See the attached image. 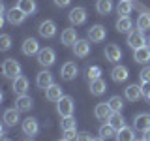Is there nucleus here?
Here are the masks:
<instances>
[{"mask_svg": "<svg viewBox=\"0 0 150 141\" xmlns=\"http://www.w3.org/2000/svg\"><path fill=\"white\" fill-rule=\"evenodd\" d=\"M36 85L41 88V90H45V88H49L51 85H53V73L43 70V72H40L36 75Z\"/></svg>", "mask_w": 150, "mask_h": 141, "instance_id": "nucleus-14", "label": "nucleus"}, {"mask_svg": "<svg viewBox=\"0 0 150 141\" xmlns=\"http://www.w3.org/2000/svg\"><path fill=\"white\" fill-rule=\"evenodd\" d=\"M133 128L141 130V132H144V130L150 128V115H148V113H139V115L135 117V119H133Z\"/></svg>", "mask_w": 150, "mask_h": 141, "instance_id": "nucleus-20", "label": "nucleus"}, {"mask_svg": "<svg viewBox=\"0 0 150 141\" xmlns=\"http://www.w3.org/2000/svg\"><path fill=\"white\" fill-rule=\"evenodd\" d=\"M60 128H62L64 132L66 130H77V120H75V117L73 115L62 117V120H60Z\"/></svg>", "mask_w": 150, "mask_h": 141, "instance_id": "nucleus-33", "label": "nucleus"}, {"mask_svg": "<svg viewBox=\"0 0 150 141\" xmlns=\"http://www.w3.org/2000/svg\"><path fill=\"white\" fill-rule=\"evenodd\" d=\"M88 40L94 41V43H100V41L105 40V36H107V30H105V26H101V25H94L88 28Z\"/></svg>", "mask_w": 150, "mask_h": 141, "instance_id": "nucleus-9", "label": "nucleus"}, {"mask_svg": "<svg viewBox=\"0 0 150 141\" xmlns=\"http://www.w3.org/2000/svg\"><path fill=\"white\" fill-rule=\"evenodd\" d=\"M94 141H107V139H103V137H96Z\"/></svg>", "mask_w": 150, "mask_h": 141, "instance_id": "nucleus-44", "label": "nucleus"}, {"mask_svg": "<svg viewBox=\"0 0 150 141\" xmlns=\"http://www.w3.org/2000/svg\"><path fill=\"white\" fill-rule=\"evenodd\" d=\"M133 60H135V62H139V64L150 62V47L144 45V47H141V49H135L133 51Z\"/></svg>", "mask_w": 150, "mask_h": 141, "instance_id": "nucleus-22", "label": "nucleus"}, {"mask_svg": "<svg viewBox=\"0 0 150 141\" xmlns=\"http://www.w3.org/2000/svg\"><path fill=\"white\" fill-rule=\"evenodd\" d=\"M141 88H143V98L146 102H150V81L148 83H143V85H141Z\"/></svg>", "mask_w": 150, "mask_h": 141, "instance_id": "nucleus-39", "label": "nucleus"}, {"mask_svg": "<svg viewBox=\"0 0 150 141\" xmlns=\"http://www.w3.org/2000/svg\"><path fill=\"white\" fill-rule=\"evenodd\" d=\"M96 11L100 15H109L112 11V0H98L96 2Z\"/></svg>", "mask_w": 150, "mask_h": 141, "instance_id": "nucleus-30", "label": "nucleus"}, {"mask_svg": "<svg viewBox=\"0 0 150 141\" xmlns=\"http://www.w3.org/2000/svg\"><path fill=\"white\" fill-rule=\"evenodd\" d=\"M9 47H11V38H9L8 34H2V36H0V49L8 51Z\"/></svg>", "mask_w": 150, "mask_h": 141, "instance_id": "nucleus-37", "label": "nucleus"}, {"mask_svg": "<svg viewBox=\"0 0 150 141\" xmlns=\"http://www.w3.org/2000/svg\"><path fill=\"white\" fill-rule=\"evenodd\" d=\"M77 141H94V137L88 134V132H81V134L77 135Z\"/></svg>", "mask_w": 150, "mask_h": 141, "instance_id": "nucleus-41", "label": "nucleus"}, {"mask_svg": "<svg viewBox=\"0 0 150 141\" xmlns=\"http://www.w3.org/2000/svg\"><path fill=\"white\" fill-rule=\"evenodd\" d=\"M137 28L139 30H150V13H141L137 19Z\"/></svg>", "mask_w": 150, "mask_h": 141, "instance_id": "nucleus-34", "label": "nucleus"}, {"mask_svg": "<svg viewBox=\"0 0 150 141\" xmlns=\"http://www.w3.org/2000/svg\"><path fill=\"white\" fill-rule=\"evenodd\" d=\"M143 139H144V141H150V128L143 132Z\"/></svg>", "mask_w": 150, "mask_h": 141, "instance_id": "nucleus-43", "label": "nucleus"}, {"mask_svg": "<svg viewBox=\"0 0 150 141\" xmlns=\"http://www.w3.org/2000/svg\"><path fill=\"white\" fill-rule=\"evenodd\" d=\"M77 30L75 28H66V30H62V34H60V41H62V45H75V41H77Z\"/></svg>", "mask_w": 150, "mask_h": 141, "instance_id": "nucleus-18", "label": "nucleus"}, {"mask_svg": "<svg viewBox=\"0 0 150 141\" xmlns=\"http://www.w3.org/2000/svg\"><path fill=\"white\" fill-rule=\"evenodd\" d=\"M111 105H109V102H100L96 107H94V117H96L98 120H101V122H105V120H109V117H111Z\"/></svg>", "mask_w": 150, "mask_h": 141, "instance_id": "nucleus-7", "label": "nucleus"}, {"mask_svg": "<svg viewBox=\"0 0 150 141\" xmlns=\"http://www.w3.org/2000/svg\"><path fill=\"white\" fill-rule=\"evenodd\" d=\"M58 141H68V139H64V137H62V139H58Z\"/></svg>", "mask_w": 150, "mask_h": 141, "instance_id": "nucleus-46", "label": "nucleus"}, {"mask_svg": "<svg viewBox=\"0 0 150 141\" xmlns=\"http://www.w3.org/2000/svg\"><path fill=\"white\" fill-rule=\"evenodd\" d=\"M2 141H9V139L6 137V135H2Z\"/></svg>", "mask_w": 150, "mask_h": 141, "instance_id": "nucleus-45", "label": "nucleus"}, {"mask_svg": "<svg viewBox=\"0 0 150 141\" xmlns=\"http://www.w3.org/2000/svg\"><path fill=\"white\" fill-rule=\"evenodd\" d=\"M115 141H135V132H133V128L124 126L122 130H118V132H116V135H115Z\"/></svg>", "mask_w": 150, "mask_h": 141, "instance_id": "nucleus-25", "label": "nucleus"}, {"mask_svg": "<svg viewBox=\"0 0 150 141\" xmlns=\"http://www.w3.org/2000/svg\"><path fill=\"white\" fill-rule=\"evenodd\" d=\"M68 19H69V23H71V25H75V26L84 25V23H86V9L81 8V6H75L71 11H69Z\"/></svg>", "mask_w": 150, "mask_h": 141, "instance_id": "nucleus-6", "label": "nucleus"}, {"mask_svg": "<svg viewBox=\"0 0 150 141\" xmlns=\"http://www.w3.org/2000/svg\"><path fill=\"white\" fill-rule=\"evenodd\" d=\"M77 73H79V68L75 62H66L62 66V70H60V75H62L64 81H71V79L77 77Z\"/></svg>", "mask_w": 150, "mask_h": 141, "instance_id": "nucleus-12", "label": "nucleus"}, {"mask_svg": "<svg viewBox=\"0 0 150 141\" xmlns=\"http://www.w3.org/2000/svg\"><path fill=\"white\" fill-rule=\"evenodd\" d=\"M105 58L109 60V62H118V60L122 58V51H120V47L116 45V43H109L105 47Z\"/></svg>", "mask_w": 150, "mask_h": 141, "instance_id": "nucleus-16", "label": "nucleus"}, {"mask_svg": "<svg viewBox=\"0 0 150 141\" xmlns=\"http://www.w3.org/2000/svg\"><path fill=\"white\" fill-rule=\"evenodd\" d=\"M98 134H100V137H103V139H111V137L116 135V130L112 128L109 122H103V124L100 126V130H98Z\"/></svg>", "mask_w": 150, "mask_h": 141, "instance_id": "nucleus-31", "label": "nucleus"}, {"mask_svg": "<svg viewBox=\"0 0 150 141\" xmlns=\"http://www.w3.org/2000/svg\"><path fill=\"white\" fill-rule=\"evenodd\" d=\"M11 90H13V94H17V96L26 94V90H28V79L25 77V75H19L17 79H13Z\"/></svg>", "mask_w": 150, "mask_h": 141, "instance_id": "nucleus-13", "label": "nucleus"}, {"mask_svg": "<svg viewBox=\"0 0 150 141\" xmlns=\"http://www.w3.org/2000/svg\"><path fill=\"white\" fill-rule=\"evenodd\" d=\"M32 105H34V102H32L30 96H26V94H23V96H17L15 107H17L19 111H28V109H32Z\"/></svg>", "mask_w": 150, "mask_h": 141, "instance_id": "nucleus-26", "label": "nucleus"}, {"mask_svg": "<svg viewBox=\"0 0 150 141\" xmlns=\"http://www.w3.org/2000/svg\"><path fill=\"white\" fill-rule=\"evenodd\" d=\"M128 45L131 47V49H141V47H144L146 45V38H144V34H143V30H131V32H128Z\"/></svg>", "mask_w": 150, "mask_h": 141, "instance_id": "nucleus-3", "label": "nucleus"}, {"mask_svg": "<svg viewBox=\"0 0 150 141\" xmlns=\"http://www.w3.org/2000/svg\"><path fill=\"white\" fill-rule=\"evenodd\" d=\"M107 122H109V124H111V126H112V128H115L116 132H118V130H122V128L126 126V119L122 117V111H112V113H111V117H109V120H107Z\"/></svg>", "mask_w": 150, "mask_h": 141, "instance_id": "nucleus-23", "label": "nucleus"}, {"mask_svg": "<svg viewBox=\"0 0 150 141\" xmlns=\"http://www.w3.org/2000/svg\"><path fill=\"white\" fill-rule=\"evenodd\" d=\"M73 53L77 58H84L90 55V40H77L73 45Z\"/></svg>", "mask_w": 150, "mask_h": 141, "instance_id": "nucleus-10", "label": "nucleus"}, {"mask_svg": "<svg viewBox=\"0 0 150 141\" xmlns=\"http://www.w3.org/2000/svg\"><path fill=\"white\" fill-rule=\"evenodd\" d=\"M124 96L128 98L129 102H137L139 98H143V88H141V85H128L124 90Z\"/></svg>", "mask_w": 150, "mask_h": 141, "instance_id": "nucleus-17", "label": "nucleus"}, {"mask_svg": "<svg viewBox=\"0 0 150 141\" xmlns=\"http://www.w3.org/2000/svg\"><path fill=\"white\" fill-rule=\"evenodd\" d=\"M17 122H19V109H17V107L4 111V124H8V126H15Z\"/></svg>", "mask_w": 150, "mask_h": 141, "instance_id": "nucleus-27", "label": "nucleus"}, {"mask_svg": "<svg viewBox=\"0 0 150 141\" xmlns=\"http://www.w3.org/2000/svg\"><path fill=\"white\" fill-rule=\"evenodd\" d=\"M86 75H88V81H92V79H100L101 68H100V66H90V68H86Z\"/></svg>", "mask_w": 150, "mask_h": 141, "instance_id": "nucleus-36", "label": "nucleus"}, {"mask_svg": "<svg viewBox=\"0 0 150 141\" xmlns=\"http://www.w3.org/2000/svg\"><path fill=\"white\" fill-rule=\"evenodd\" d=\"M77 132L75 130H66L64 132V139H68V141H77Z\"/></svg>", "mask_w": 150, "mask_h": 141, "instance_id": "nucleus-40", "label": "nucleus"}, {"mask_svg": "<svg viewBox=\"0 0 150 141\" xmlns=\"http://www.w3.org/2000/svg\"><path fill=\"white\" fill-rule=\"evenodd\" d=\"M38 130H40V124H38V120L34 119V117H28V119L23 120V134L25 135H36Z\"/></svg>", "mask_w": 150, "mask_h": 141, "instance_id": "nucleus-15", "label": "nucleus"}, {"mask_svg": "<svg viewBox=\"0 0 150 141\" xmlns=\"http://www.w3.org/2000/svg\"><path fill=\"white\" fill-rule=\"evenodd\" d=\"M54 60H56V53L51 47H45V49H41L40 53H38V62L43 66V68H51V66L54 64Z\"/></svg>", "mask_w": 150, "mask_h": 141, "instance_id": "nucleus-4", "label": "nucleus"}, {"mask_svg": "<svg viewBox=\"0 0 150 141\" xmlns=\"http://www.w3.org/2000/svg\"><path fill=\"white\" fill-rule=\"evenodd\" d=\"M135 141H144V139H135Z\"/></svg>", "mask_w": 150, "mask_h": 141, "instance_id": "nucleus-47", "label": "nucleus"}, {"mask_svg": "<svg viewBox=\"0 0 150 141\" xmlns=\"http://www.w3.org/2000/svg\"><path fill=\"white\" fill-rule=\"evenodd\" d=\"M17 6L21 8L26 15H32V13H36V9H38L36 0H17Z\"/></svg>", "mask_w": 150, "mask_h": 141, "instance_id": "nucleus-28", "label": "nucleus"}, {"mask_svg": "<svg viewBox=\"0 0 150 141\" xmlns=\"http://www.w3.org/2000/svg\"><path fill=\"white\" fill-rule=\"evenodd\" d=\"M131 28H133V23H131L129 15L118 17V21H116V30L118 32H131Z\"/></svg>", "mask_w": 150, "mask_h": 141, "instance_id": "nucleus-29", "label": "nucleus"}, {"mask_svg": "<svg viewBox=\"0 0 150 141\" xmlns=\"http://www.w3.org/2000/svg\"><path fill=\"white\" fill-rule=\"evenodd\" d=\"M45 98L49 102H58V100H62L64 98V92H62V88H60V85H51L49 88H45Z\"/></svg>", "mask_w": 150, "mask_h": 141, "instance_id": "nucleus-21", "label": "nucleus"}, {"mask_svg": "<svg viewBox=\"0 0 150 141\" xmlns=\"http://www.w3.org/2000/svg\"><path fill=\"white\" fill-rule=\"evenodd\" d=\"M73 109H75V103H73V98L71 96H64L62 100L56 102V111H58L60 117L73 115Z\"/></svg>", "mask_w": 150, "mask_h": 141, "instance_id": "nucleus-2", "label": "nucleus"}, {"mask_svg": "<svg viewBox=\"0 0 150 141\" xmlns=\"http://www.w3.org/2000/svg\"><path fill=\"white\" fill-rule=\"evenodd\" d=\"M2 73H4V77H8V79H17L19 75H21V64H19L15 58H6L4 64H2Z\"/></svg>", "mask_w": 150, "mask_h": 141, "instance_id": "nucleus-1", "label": "nucleus"}, {"mask_svg": "<svg viewBox=\"0 0 150 141\" xmlns=\"http://www.w3.org/2000/svg\"><path fill=\"white\" fill-rule=\"evenodd\" d=\"M53 2H54L56 8H66V6H69V2H71V0H53Z\"/></svg>", "mask_w": 150, "mask_h": 141, "instance_id": "nucleus-42", "label": "nucleus"}, {"mask_svg": "<svg viewBox=\"0 0 150 141\" xmlns=\"http://www.w3.org/2000/svg\"><path fill=\"white\" fill-rule=\"evenodd\" d=\"M139 75H141V81H143V83H148V81H150V66H146V68H143Z\"/></svg>", "mask_w": 150, "mask_h": 141, "instance_id": "nucleus-38", "label": "nucleus"}, {"mask_svg": "<svg viewBox=\"0 0 150 141\" xmlns=\"http://www.w3.org/2000/svg\"><path fill=\"white\" fill-rule=\"evenodd\" d=\"M131 9H133V4H131L129 0H120L118 6H116V13H118L120 17H124V15H129Z\"/></svg>", "mask_w": 150, "mask_h": 141, "instance_id": "nucleus-32", "label": "nucleus"}, {"mask_svg": "<svg viewBox=\"0 0 150 141\" xmlns=\"http://www.w3.org/2000/svg\"><path fill=\"white\" fill-rule=\"evenodd\" d=\"M38 32H40V36L41 38H53L56 34V25H54V21H51V19H45V21H41L40 23V26H38Z\"/></svg>", "mask_w": 150, "mask_h": 141, "instance_id": "nucleus-8", "label": "nucleus"}, {"mask_svg": "<svg viewBox=\"0 0 150 141\" xmlns=\"http://www.w3.org/2000/svg\"><path fill=\"white\" fill-rule=\"evenodd\" d=\"M40 43H38L36 38H26L25 41H23V53H25L26 56H34L40 53Z\"/></svg>", "mask_w": 150, "mask_h": 141, "instance_id": "nucleus-11", "label": "nucleus"}, {"mask_svg": "<svg viewBox=\"0 0 150 141\" xmlns=\"http://www.w3.org/2000/svg\"><path fill=\"white\" fill-rule=\"evenodd\" d=\"M129 75V70L126 68V66H115V68L111 70V77L115 83H124L126 79H128Z\"/></svg>", "mask_w": 150, "mask_h": 141, "instance_id": "nucleus-19", "label": "nucleus"}, {"mask_svg": "<svg viewBox=\"0 0 150 141\" xmlns=\"http://www.w3.org/2000/svg\"><path fill=\"white\" fill-rule=\"evenodd\" d=\"M107 90V83L103 81V79H92L90 81V94H94V96H101L103 92Z\"/></svg>", "mask_w": 150, "mask_h": 141, "instance_id": "nucleus-24", "label": "nucleus"}, {"mask_svg": "<svg viewBox=\"0 0 150 141\" xmlns=\"http://www.w3.org/2000/svg\"><path fill=\"white\" fill-rule=\"evenodd\" d=\"M148 47H150V40H148Z\"/></svg>", "mask_w": 150, "mask_h": 141, "instance_id": "nucleus-48", "label": "nucleus"}, {"mask_svg": "<svg viewBox=\"0 0 150 141\" xmlns=\"http://www.w3.org/2000/svg\"><path fill=\"white\" fill-rule=\"evenodd\" d=\"M109 105L112 111H122V107H124V100H122L120 96H111L109 98Z\"/></svg>", "mask_w": 150, "mask_h": 141, "instance_id": "nucleus-35", "label": "nucleus"}, {"mask_svg": "<svg viewBox=\"0 0 150 141\" xmlns=\"http://www.w3.org/2000/svg\"><path fill=\"white\" fill-rule=\"evenodd\" d=\"M6 19H8V23L9 25H23L25 23V19H26V13L23 11L19 6H13L11 9H8V13H6Z\"/></svg>", "mask_w": 150, "mask_h": 141, "instance_id": "nucleus-5", "label": "nucleus"}, {"mask_svg": "<svg viewBox=\"0 0 150 141\" xmlns=\"http://www.w3.org/2000/svg\"><path fill=\"white\" fill-rule=\"evenodd\" d=\"M26 141H32V139H26Z\"/></svg>", "mask_w": 150, "mask_h": 141, "instance_id": "nucleus-49", "label": "nucleus"}]
</instances>
